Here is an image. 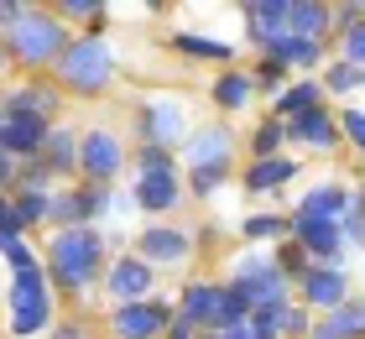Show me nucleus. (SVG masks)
<instances>
[{"label":"nucleus","instance_id":"9d476101","mask_svg":"<svg viewBox=\"0 0 365 339\" xmlns=\"http://www.w3.org/2000/svg\"><path fill=\"white\" fill-rule=\"evenodd\" d=\"M344 293H350V282H344V271L339 266H313L308 277H303V298L313 303V308H344Z\"/></svg>","mask_w":365,"mask_h":339},{"label":"nucleus","instance_id":"4be33fe9","mask_svg":"<svg viewBox=\"0 0 365 339\" xmlns=\"http://www.w3.org/2000/svg\"><path fill=\"white\" fill-rule=\"evenodd\" d=\"M78 157H84V141L68 131H53L47 136V151H42V162L53 167V173H68V167H78Z\"/></svg>","mask_w":365,"mask_h":339},{"label":"nucleus","instance_id":"1a4fd4ad","mask_svg":"<svg viewBox=\"0 0 365 339\" xmlns=\"http://www.w3.org/2000/svg\"><path fill=\"white\" fill-rule=\"evenodd\" d=\"M120 162H125V146L115 141L110 131H89V136H84V157H78V167H84L94 183L115 178V173H120Z\"/></svg>","mask_w":365,"mask_h":339},{"label":"nucleus","instance_id":"5701e85b","mask_svg":"<svg viewBox=\"0 0 365 339\" xmlns=\"http://www.w3.org/2000/svg\"><path fill=\"white\" fill-rule=\"evenodd\" d=\"M324 26H329V11L324 6H313V0H292V37H313V42H319Z\"/></svg>","mask_w":365,"mask_h":339},{"label":"nucleus","instance_id":"b1692460","mask_svg":"<svg viewBox=\"0 0 365 339\" xmlns=\"http://www.w3.org/2000/svg\"><path fill=\"white\" fill-rule=\"evenodd\" d=\"M146 136H152V141H178L182 136V110L178 105H152L146 110Z\"/></svg>","mask_w":365,"mask_h":339},{"label":"nucleus","instance_id":"f257e3e1","mask_svg":"<svg viewBox=\"0 0 365 339\" xmlns=\"http://www.w3.org/2000/svg\"><path fill=\"white\" fill-rule=\"evenodd\" d=\"M0 21H6V42H11L16 63H63V53L73 47L53 16H37V11L16 6V0L0 6Z\"/></svg>","mask_w":365,"mask_h":339},{"label":"nucleus","instance_id":"2f4dec72","mask_svg":"<svg viewBox=\"0 0 365 339\" xmlns=\"http://www.w3.org/2000/svg\"><path fill=\"white\" fill-rule=\"evenodd\" d=\"M344 63L365 68V21H355L350 31H344Z\"/></svg>","mask_w":365,"mask_h":339},{"label":"nucleus","instance_id":"f8f14e48","mask_svg":"<svg viewBox=\"0 0 365 339\" xmlns=\"http://www.w3.org/2000/svg\"><path fill=\"white\" fill-rule=\"evenodd\" d=\"M105 287H110L115 303H141V293L152 287V266L146 261H120V266H110Z\"/></svg>","mask_w":365,"mask_h":339},{"label":"nucleus","instance_id":"c85d7f7f","mask_svg":"<svg viewBox=\"0 0 365 339\" xmlns=\"http://www.w3.org/2000/svg\"><path fill=\"white\" fill-rule=\"evenodd\" d=\"M282 136H287V126H282V121H267V126L256 131V141H251V146H256V157H261V162L277 157V141H282Z\"/></svg>","mask_w":365,"mask_h":339},{"label":"nucleus","instance_id":"7ed1b4c3","mask_svg":"<svg viewBox=\"0 0 365 339\" xmlns=\"http://www.w3.org/2000/svg\"><path fill=\"white\" fill-rule=\"evenodd\" d=\"M6 303H11V334H37V329H47V318H53V293H47L42 266L11 277Z\"/></svg>","mask_w":365,"mask_h":339},{"label":"nucleus","instance_id":"bb28decb","mask_svg":"<svg viewBox=\"0 0 365 339\" xmlns=\"http://www.w3.org/2000/svg\"><path fill=\"white\" fill-rule=\"evenodd\" d=\"M365 84V68H355V63H334L329 68V89L334 94H350V89H360Z\"/></svg>","mask_w":365,"mask_h":339},{"label":"nucleus","instance_id":"dca6fc26","mask_svg":"<svg viewBox=\"0 0 365 339\" xmlns=\"http://www.w3.org/2000/svg\"><path fill=\"white\" fill-rule=\"evenodd\" d=\"M355 334H365V303H344V308H334L308 339H355Z\"/></svg>","mask_w":365,"mask_h":339},{"label":"nucleus","instance_id":"aec40b11","mask_svg":"<svg viewBox=\"0 0 365 339\" xmlns=\"http://www.w3.org/2000/svg\"><path fill=\"white\" fill-rule=\"evenodd\" d=\"M287 178H297V162L292 157H267V162H256L251 173H245V188L267 193V188H282Z\"/></svg>","mask_w":365,"mask_h":339},{"label":"nucleus","instance_id":"cd10ccee","mask_svg":"<svg viewBox=\"0 0 365 339\" xmlns=\"http://www.w3.org/2000/svg\"><path fill=\"white\" fill-rule=\"evenodd\" d=\"M16 209H21V219H26V225H37V219H47V214H53V198H47V193H37V188H26L21 198H16Z\"/></svg>","mask_w":365,"mask_h":339},{"label":"nucleus","instance_id":"9b49d317","mask_svg":"<svg viewBox=\"0 0 365 339\" xmlns=\"http://www.w3.org/2000/svg\"><path fill=\"white\" fill-rule=\"evenodd\" d=\"M287 136H292V141H303V146H313V151H329V146L339 141V121H329V110L319 105V110L287 121Z\"/></svg>","mask_w":365,"mask_h":339},{"label":"nucleus","instance_id":"ddd939ff","mask_svg":"<svg viewBox=\"0 0 365 339\" xmlns=\"http://www.w3.org/2000/svg\"><path fill=\"white\" fill-rule=\"evenodd\" d=\"M136 203H141V209H152V214L173 209V203H178V173H173V167H162V173H141Z\"/></svg>","mask_w":365,"mask_h":339},{"label":"nucleus","instance_id":"a878e982","mask_svg":"<svg viewBox=\"0 0 365 339\" xmlns=\"http://www.w3.org/2000/svg\"><path fill=\"white\" fill-rule=\"evenodd\" d=\"M251 94H256V79L251 74H225L220 84H214V99H220L225 110H240Z\"/></svg>","mask_w":365,"mask_h":339},{"label":"nucleus","instance_id":"a211bd4d","mask_svg":"<svg viewBox=\"0 0 365 339\" xmlns=\"http://www.w3.org/2000/svg\"><path fill=\"white\" fill-rule=\"evenodd\" d=\"M350 193H344V188H334V183H324V188H313L303 203H297V214H319V219H344V214H350Z\"/></svg>","mask_w":365,"mask_h":339},{"label":"nucleus","instance_id":"2eb2a0df","mask_svg":"<svg viewBox=\"0 0 365 339\" xmlns=\"http://www.w3.org/2000/svg\"><path fill=\"white\" fill-rule=\"evenodd\" d=\"M58 110V89H47V84H21V89H11L6 99V115H53Z\"/></svg>","mask_w":365,"mask_h":339},{"label":"nucleus","instance_id":"a19ab883","mask_svg":"<svg viewBox=\"0 0 365 339\" xmlns=\"http://www.w3.org/2000/svg\"><path fill=\"white\" fill-rule=\"evenodd\" d=\"M225 339H272V334H267V329H261V324H256V318H245V324H235V329H230Z\"/></svg>","mask_w":365,"mask_h":339},{"label":"nucleus","instance_id":"0eeeda50","mask_svg":"<svg viewBox=\"0 0 365 339\" xmlns=\"http://www.w3.org/2000/svg\"><path fill=\"white\" fill-rule=\"evenodd\" d=\"M173 324V308L168 303H120L115 308V334L120 339H152L157 329H168Z\"/></svg>","mask_w":365,"mask_h":339},{"label":"nucleus","instance_id":"e433bc0d","mask_svg":"<svg viewBox=\"0 0 365 339\" xmlns=\"http://www.w3.org/2000/svg\"><path fill=\"white\" fill-rule=\"evenodd\" d=\"M339 131H344V136H350V141L365 151V110H344V115H339Z\"/></svg>","mask_w":365,"mask_h":339},{"label":"nucleus","instance_id":"393cba45","mask_svg":"<svg viewBox=\"0 0 365 339\" xmlns=\"http://www.w3.org/2000/svg\"><path fill=\"white\" fill-rule=\"evenodd\" d=\"M277 110L287 115V121H297V115H308V110H319V84H292V89H282V94H277Z\"/></svg>","mask_w":365,"mask_h":339},{"label":"nucleus","instance_id":"f3484780","mask_svg":"<svg viewBox=\"0 0 365 339\" xmlns=\"http://www.w3.org/2000/svg\"><path fill=\"white\" fill-rule=\"evenodd\" d=\"M220 303H225V287L193 282L188 293H182V318H193V324H214V318H220Z\"/></svg>","mask_w":365,"mask_h":339},{"label":"nucleus","instance_id":"79ce46f5","mask_svg":"<svg viewBox=\"0 0 365 339\" xmlns=\"http://www.w3.org/2000/svg\"><path fill=\"white\" fill-rule=\"evenodd\" d=\"M99 0H63V16H99Z\"/></svg>","mask_w":365,"mask_h":339},{"label":"nucleus","instance_id":"39448f33","mask_svg":"<svg viewBox=\"0 0 365 339\" xmlns=\"http://www.w3.org/2000/svg\"><path fill=\"white\" fill-rule=\"evenodd\" d=\"M292 241L313 251V256H324L334 266L339 246H344V219H319V214H292Z\"/></svg>","mask_w":365,"mask_h":339},{"label":"nucleus","instance_id":"6e6552de","mask_svg":"<svg viewBox=\"0 0 365 339\" xmlns=\"http://www.w3.org/2000/svg\"><path fill=\"white\" fill-rule=\"evenodd\" d=\"M47 121L42 115H6L0 121V146L11 151V157H37V151H47Z\"/></svg>","mask_w":365,"mask_h":339},{"label":"nucleus","instance_id":"ea45409f","mask_svg":"<svg viewBox=\"0 0 365 339\" xmlns=\"http://www.w3.org/2000/svg\"><path fill=\"white\" fill-rule=\"evenodd\" d=\"M162 167H173L168 162V146H146L141 151V173H162Z\"/></svg>","mask_w":365,"mask_h":339},{"label":"nucleus","instance_id":"c9c22d12","mask_svg":"<svg viewBox=\"0 0 365 339\" xmlns=\"http://www.w3.org/2000/svg\"><path fill=\"white\" fill-rule=\"evenodd\" d=\"M303 256H308V251H303V246L292 241V246H282V261H277V266L287 271V277H308V266H303Z\"/></svg>","mask_w":365,"mask_h":339},{"label":"nucleus","instance_id":"c03bdc74","mask_svg":"<svg viewBox=\"0 0 365 339\" xmlns=\"http://www.w3.org/2000/svg\"><path fill=\"white\" fill-rule=\"evenodd\" d=\"M198 339H225V334H198Z\"/></svg>","mask_w":365,"mask_h":339},{"label":"nucleus","instance_id":"58836bf2","mask_svg":"<svg viewBox=\"0 0 365 339\" xmlns=\"http://www.w3.org/2000/svg\"><path fill=\"white\" fill-rule=\"evenodd\" d=\"M21 225H26V219H21V209H16V198H11L6 209H0V230H6V241H21Z\"/></svg>","mask_w":365,"mask_h":339},{"label":"nucleus","instance_id":"37998d69","mask_svg":"<svg viewBox=\"0 0 365 339\" xmlns=\"http://www.w3.org/2000/svg\"><path fill=\"white\" fill-rule=\"evenodd\" d=\"M287 334H308V313L303 308H287Z\"/></svg>","mask_w":365,"mask_h":339},{"label":"nucleus","instance_id":"f03ea898","mask_svg":"<svg viewBox=\"0 0 365 339\" xmlns=\"http://www.w3.org/2000/svg\"><path fill=\"white\" fill-rule=\"evenodd\" d=\"M47 261H53V277L63 287H73V293H84L99 271V235L89 225H73V230H58L53 235V251H47Z\"/></svg>","mask_w":365,"mask_h":339},{"label":"nucleus","instance_id":"f704fd0d","mask_svg":"<svg viewBox=\"0 0 365 339\" xmlns=\"http://www.w3.org/2000/svg\"><path fill=\"white\" fill-rule=\"evenodd\" d=\"M344 241H365V198H355L350 203V214H344Z\"/></svg>","mask_w":365,"mask_h":339},{"label":"nucleus","instance_id":"72a5a7b5","mask_svg":"<svg viewBox=\"0 0 365 339\" xmlns=\"http://www.w3.org/2000/svg\"><path fill=\"white\" fill-rule=\"evenodd\" d=\"M6 261H11V277H21V271H37V256H31L21 241H6Z\"/></svg>","mask_w":365,"mask_h":339},{"label":"nucleus","instance_id":"7c9ffc66","mask_svg":"<svg viewBox=\"0 0 365 339\" xmlns=\"http://www.w3.org/2000/svg\"><path fill=\"white\" fill-rule=\"evenodd\" d=\"M282 230H292V225H287V219H277V214H251V219H245V235H256V241L282 235Z\"/></svg>","mask_w":365,"mask_h":339},{"label":"nucleus","instance_id":"c756f323","mask_svg":"<svg viewBox=\"0 0 365 339\" xmlns=\"http://www.w3.org/2000/svg\"><path fill=\"white\" fill-rule=\"evenodd\" d=\"M272 271H282V266L267 261V256H240L235 261V282H256V277H272Z\"/></svg>","mask_w":365,"mask_h":339},{"label":"nucleus","instance_id":"20e7f679","mask_svg":"<svg viewBox=\"0 0 365 339\" xmlns=\"http://www.w3.org/2000/svg\"><path fill=\"white\" fill-rule=\"evenodd\" d=\"M110 68H115L110 47L99 42V37H84V42H73L68 53H63L58 74H63V84H68V89L94 94V89H105V84H110Z\"/></svg>","mask_w":365,"mask_h":339},{"label":"nucleus","instance_id":"6ab92c4d","mask_svg":"<svg viewBox=\"0 0 365 339\" xmlns=\"http://www.w3.org/2000/svg\"><path fill=\"white\" fill-rule=\"evenodd\" d=\"M324 58V47L319 42H313V37H282L277 47H272V53H267V63H277V68H308V63H319Z\"/></svg>","mask_w":365,"mask_h":339},{"label":"nucleus","instance_id":"4c0bfd02","mask_svg":"<svg viewBox=\"0 0 365 339\" xmlns=\"http://www.w3.org/2000/svg\"><path fill=\"white\" fill-rule=\"evenodd\" d=\"M225 173H230V167H198V173H193V188H198V193H214V188L225 183Z\"/></svg>","mask_w":365,"mask_h":339},{"label":"nucleus","instance_id":"473e14b6","mask_svg":"<svg viewBox=\"0 0 365 339\" xmlns=\"http://www.w3.org/2000/svg\"><path fill=\"white\" fill-rule=\"evenodd\" d=\"M182 53H198V58H230L225 42H209V37H178Z\"/></svg>","mask_w":365,"mask_h":339},{"label":"nucleus","instance_id":"423d86ee","mask_svg":"<svg viewBox=\"0 0 365 339\" xmlns=\"http://www.w3.org/2000/svg\"><path fill=\"white\" fill-rule=\"evenodd\" d=\"M245 26H251V37L272 53L282 37H292V0H251V6H245Z\"/></svg>","mask_w":365,"mask_h":339},{"label":"nucleus","instance_id":"4468645a","mask_svg":"<svg viewBox=\"0 0 365 339\" xmlns=\"http://www.w3.org/2000/svg\"><path fill=\"white\" fill-rule=\"evenodd\" d=\"M188 167L198 173V167H230V131L209 126L204 136H193L188 141Z\"/></svg>","mask_w":365,"mask_h":339},{"label":"nucleus","instance_id":"412c9836","mask_svg":"<svg viewBox=\"0 0 365 339\" xmlns=\"http://www.w3.org/2000/svg\"><path fill=\"white\" fill-rule=\"evenodd\" d=\"M141 251H146V261H182V256H188V241H182L178 230L162 225V230H146L141 235Z\"/></svg>","mask_w":365,"mask_h":339}]
</instances>
